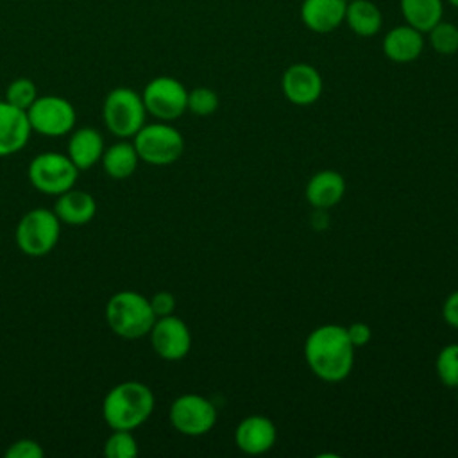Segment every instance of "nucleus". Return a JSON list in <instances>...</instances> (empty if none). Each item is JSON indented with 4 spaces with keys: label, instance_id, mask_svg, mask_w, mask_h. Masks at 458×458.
<instances>
[{
    "label": "nucleus",
    "instance_id": "f257e3e1",
    "mask_svg": "<svg viewBox=\"0 0 458 458\" xmlns=\"http://www.w3.org/2000/svg\"><path fill=\"white\" fill-rule=\"evenodd\" d=\"M354 351L345 327L338 324L315 327L304 342V360L310 370L326 383L344 381L352 372Z\"/></svg>",
    "mask_w": 458,
    "mask_h": 458
},
{
    "label": "nucleus",
    "instance_id": "f03ea898",
    "mask_svg": "<svg viewBox=\"0 0 458 458\" xmlns=\"http://www.w3.org/2000/svg\"><path fill=\"white\" fill-rule=\"evenodd\" d=\"M154 394L141 381L114 385L102 401V417L111 429H136L154 411Z\"/></svg>",
    "mask_w": 458,
    "mask_h": 458
},
{
    "label": "nucleus",
    "instance_id": "7ed1b4c3",
    "mask_svg": "<svg viewBox=\"0 0 458 458\" xmlns=\"http://www.w3.org/2000/svg\"><path fill=\"white\" fill-rule=\"evenodd\" d=\"M106 322L116 336L138 340L148 335L156 322V315L148 297L134 290H122L111 295L106 302Z\"/></svg>",
    "mask_w": 458,
    "mask_h": 458
},
{
    "label": "nucleus",
    "instance_id": "20e7f679",
    "mask_svg": "<svg viewBox=\"0 0 458 458\" xmlns=\"http://www.w3.org/2000/svg\"><path fill=\"white\" fill-rule=\"evenodd\" d=\"M132 145L140 161L166 166L175 163L184 152L182 134L168 122L143 123V127L132 136Z\"/></svg>",
    "mask_w": 458,
    "mask_h": 458
},
{
    "label": "nucleus",
    "instance_id": "39448f33",
    "mask_svg": "<svg viewBox=\"0 0 458 458\" xmlns=\"http://www.w3.org/2000/svg\"><path fill=\"white\" fill-rule=\"evenodd\" d=\"M59 236L61 220L54 213V209L45 208L27 211L14 229V240L18 249L30 258H41L48 254L57 245Z\"/></svg>",
    "mask_w": 458,
    "mask_h": 458
},
{
    "label": "nucleus",
    "instance_id": "423d86ee",
    "mask_svg": "<svg viewBox=\"0 0 458 458\" xmlns=\"http://www.w3.org/2000/svg\"><path fill=\"white\" fill-rule=\"evenodd\" d=\"M145 106L141 95L131 88L111 89L102 104V118L111 134L120 140L132 138L145 123Z\"/></svg>",
    "mask_w": 458,
    "mask_h": 458
},
{
    "label": "nucleus",
    "instance_id": "0eeeda50",
    "mask_svg": "<svg viewBox=\"0 0 458 458\" xmlns=\"http://www.w3.org/2000/svg\"><path fill=\"white\" fill-rule=\"evenodd\" d=\"M30 184L45 195H59L75 186L79 168L66 154L41 152L32 157L27 170Z\"/></svg>",
    "mask_w": 458,
    "mask_h": 458
},
{
    "label": "nucleus",
    "instance_id": "6e6552de",
    "mask_svg": "<svg viewBox=\"0 0 458 458\" xmlns=\"http://www.w3.org/2000/svg\"><path fill=\"white\" fill-rule=\"evenodd\" d=\"M147 114L159 122H174L188 111V89L170 75L150 79L141 93Z\"/></svg>",
    "mask_w": 458,
    "mask_h": 458
},
{
    "label": "nucleus",
    "instance_id": "1a4fd4ad",
    "mask_svg": "<svg viewBox=\"0 0 458 458\" xmlns=\"http://www.w3.org/2000/svg\"><path fill=\"white\" fill-rule=\"evenodd\" d=\"M27 118L32 132L57 138L72 132L77 122L75 107L70 100L57 95L38 97L27 109Z\"/></svg>",
    "mask_w": 458,
    "mask_h": 458
},
{
    "label": "nucleus",
    "instance_id": "9d476101",
    "mask_svg": "<svg viewBox=\"0 0 458 458\" xmlns=\"http://www.w3.org/2000/svg\"><path fill=\"white\" fill-rule=\"evenodd\" d=\"M168 417L181 435L202 437L216 424V408L200 394H182L172 401Z\"/></svg>",
    "mask_w": 458,
    "mask_h": 458
},
{
    "label": "nucleus",
    "instance_id": "9b49d317",
    "mask_svg": "<svg viewBox=\"0 0 458 458\" xmlns=\"http://www.w3.org/2000/svg\"><path fill=\"white\" fill-rule=\"evenodd\" d=\"M148 338L154 352L166 361H179L186 358L191 349L190 327L175 315L156 318Z\"/></svg>",
    "mask_w": 458,
    "mask_h": 458
},
{
    "label": "nucleus",
    "instance_id": "f8f14e48",
    "mask_svg": "<svg viewBox=\"0 0 458 458\" xmlns=\"http://www.w3.org/2000/svg\"><path fill=\"white\" fill-rule=\"evenodd\" d=\"M281 89L293 106H311L322 95V75L308 63H293L283 72Z\"/></svg>",
    "mask_w": 458,
    "mask_h": 458
},
{
    "label": "nucleus",
    "instance_id": "ddd939ff",
    "mask_svg": "<svg viewBox=\"0 0 458 458\" xmlns=\"http://www.w3.org/2000/svg\"><path fill=\"white\" fill-rule=\"evenodd\" d=\"M277 440V428L267 415H249L234 429L236 447L250 456L268 453Z\"/></svg>",
    "mask_w": 458,
    "mask_h": 458
},
{
    "label": "nucleus",
    "instance_id": "4468645a",
    "mask_svg": "<svg viewBox=\"0 0 458 458\" xmlns=\"http://www.w3.org/2000/svg\"><path fill=\"white\" fill-rule=\"evenodd\" d=\"M32 134L27 111L0 100V157L20 152Z\"/></svg>",
    "mask_w": 458,
    "mask_h": 458
},
{
    "label": "nucleus",
    "instance_id": "2eb2a0df",
    "mask_svg": "<svg viewBox=\"0 0 458 458\" xmlns=\"http://www.w3.org/2000/svg\"><path fill=\"white\" fill-rule=\"evenodd\" d=\"M345 9L344 0H302L301 20L310 30L326 34L344 23Z\"/></svg>",
    "mask_w": 458,
    "mask_h": 458
},
{
    "label": "nucleus",
    "instance_id": "dca6fc26",
    "mask_svg": "<svg viewBox=\"0 0 458 458\" xmlns=\"http://www.w3.org/2000/svg\"><path fill=\"white\" fill-rule=\"evenodd\" d=\"M424 50L422 32L411 25H397L390 29L383 38V52L392 63H411L419 59Z\"/></svg>",
    "mask_w": 458,
    "mask_h": 458
},
{
    "label": "nucleus",
    "instance_id": "f3484780",
    "mask_svg": "<svg viewBox=\"0 0 458 458\" xmlns=\"http://www.w3.org/2000/svg\"><path fill=\"white\" fill-rule=\"evenodd\" d=\"M345 193V179L336 170H320L306 182V200L315 209H329L336 206Z\"/></svg>",
    "mask_w": 458,
    "mask_h": 458
},
{
    "label": "nucleus",
    "instance_id": "a211bd4d",
    "mask_svg": "<svg viewBox=\"0 0 458 458\" xmlns=\"http://www.w3.org/2000/svg\"><path fill=\"white\" fill-rule=\"evenodd\" d=\"M104 154V138L95 127H81L70 134L66 156L81 170L95 166Z\"/></svg>",
    "mask_w": 458,
    "mask_h": 458
},
{
    "label": "nucleus",
    "instance_id": "6ab92c4d",
    "mask_svg": "<svg viewBox=\"0 0 458 458\" xmlns=\"http://www.w3.org/2000/svg\"><path fill=\"white\" fill-rule=\"evenodd\" d=\"M54 213L63 224L84 225L93 220L97 213V202L91 193L84 190H66L57 195L54 204Z\"/></svg>",
    "mask_w": 458,
    "mask_h": 458
},
{
    "label": "nucleus",
    "instance_id": "aec40b11",
    "mask_svg": "<svg viewBox=\"0 0 458 458\" xmlns=\"http://www.w3.org/2000/svg\"><path fill=\"white\" fill-rule=\"evenodd\" d=\"M349 29L360 38H372L379 32L383 14L379 7L370 0H354L347 4L345 20Z\"/></svg>",
    "mask_w": 458,
    "mask_h": 458
},
{
    "label": "nucleus",
    "instance_id": "412c9836",
    "mask_svg": "<svg viewBox=\"0 0 458 458\" xmlns=\"http://www.w3.org/2000/svg\"><path fill=\"white\" fill-rule=\"evenodd\" d=\"M100 161H102L104 172L111 179L120 181V179H127L134 174V170L140 163V157H138V152L132 143L120 140V141L109 145L107 148H104Z\"/></svg>",
    "mask_w": 458,
    "mask_h": 458
},
{
    "label": "nucleus",
    "instance_id": "4be33fe9",
    "mask_svg": "<svg viewBox=\"0 0 458 458\" xmlns=\"http://www.w3.org/2000/svg\"><path fill=\"white\" fill-rule=\"evenodd\" d=\"M399 4L404 21L422 34L435 27L444 14L442 0H401Z\"/></svg>",
    "mask_w": 458,
    "mask_h": 458
},
{
    "label": "nucleus",
    "instance_id": "5701e85b",
    "mask_svg": "<svg viewBox=\"0 0 458 458\" xmlns=\"http://www.w3.org/2000/svg\"><path fill=\"white\" fill-rule=\"evenodd\" d=\"M435 370L444 386L458 388V344H447L438 351Z\"/></svg>",
    "mask_w": 458,
    "mask_h": 458
},
{
    "label": "nucleus",
    "instance_id": "b1692460",
    "mask_svg": "<svg viewBox=\"0 0 458 458\" xmlns=\"http://www.w3.org/2000/svg\"><path fill=\"white\" fill-rule=\"evenodd\" d=\"M431 48L442 55H453L458 52V27L449 21H438L428 30Z\"/></svg>",
    "mask_w": 458,
    "mask_h": 458
},
{
    "label": "nucleus",
    "instance_id": "393cba45",
    "mask_svg": "<svg viewBox=\"0 0 458 458\" xmlns=\"http://www.w3.org/2000/svg\"><path fill=\"white\" fill-rule=\"evenodd\" d=\"M104 454L107 458H134L138 454V442L129 429H113L106 438Z\"/></svg>",
    "mask_w": 458,
    "mask_h": 458
},
{
    "label": "nucleus",
    "instance_id": "a878e982",
    "mask_svg": "<svg viewBox=\"0 0 458 458\" xmlns=\"http://www.w3.org/2000/svg\"><path fill=\"white\" fill-rule=\"evenodd\" d=\"M36 98H38L36 84L27 77H18L9 82L4 100H7L9 104H13L18 109L27 111Z\"/></svg>",
    "mask_w": 458,
    "mask_h": 458
},
{
    "label": "nucleus",
    "instance_id": "bb28decb",
    "mask_svg": "<svg viewBox=\"0 0 458 458\" xmlns=\"http://www.w3.org/2000/svg\"><path fill=\"white\" fill-rule=\"evenodd\" d=\"M220 106L216 91L208 86H199L188 91V111L197 116H211Z\"/></svg>",
    "mask_w": 458,
    "mask_h": 458
},
{
    "label": "nucleus",
    "instance_id": "cd10ccee",
    "mask_svg": "<svg viewBox=\"0 0 458 458\" xmlns=\"http://www.w3.org/2000/svg\"><path fill=\"white\" fill-rule=\"evenodd\" d=\"M43 454V447L32 438H20L5 449V458H41Z\"/></svg>",
    "mask_w": 458,
    "mask_h": 458
},
{
    "label": "nucleus",
    "instance_id": "c85d7f7f",
    "mask_svg": "<svg viewBox=\"0 0 458 458\" xmlns=\"http://www.w3.org/2000/svg\"><path fill=\"white\" fill-rule=\"evenodd\" d=\"M148 302H150V308H152L156 318L166 317V315H174L175 306H177L174 293H170V292H166V290L156 292V293L148 299Z\"/></svg>",
    "mask_w": 458,
    "mask_h": 458
},
{
    "label": "nucleus",
    "instance_id": "c756f323",
    "mask_svg": "<svg viewBox=\"0 0 458 458\" xmlns=\"http://www.w3.org/2000/svg\"><path fill=\"white\" fill-rule=\"evenodd\" d=\"M345 331H347V336H349L351 344H352L356 349L365 347V345L370 342V338H372V329H370V326L365 324V322H352V324H349V326L345 327Z\"/></svg>",
    "mask_w": 458,
    "mask_h": 458
},
{
    "label": "nucleus",
    "instance_id": "7c9ffc66",
    "mask_svg": "<svg viewBox=\"0 0 458 458\" xmlns=\"http://www.w3.org/2000/svg\"><path fill=\"white\" fill-rule=\"evenodd\" d=\"M442 317L447 326L458 329V290L451 292L442 304Z\"/></svg>",
    "mask_w": 458,
    "mask_h": 458
},
{
    "label": "nucleus",
    "instance_id": "2f4dec72",
    "mask_svg": "<svg viewBox=\"0 0 458 458\" xmlns=\"http://www.w3.org/2000/svg\"><path fill=\"white\" fill-rule=\"evenodd\" d=\"M447 2H449L453 7H456V9H458V0H447Z\"/></svg>",
    "mask_w": 458,
    "mask_h": 458
},
{
    "label": "nucleus",
    "instance_id": "473e14b6",
    "mask_svg": "<svg viewBox=\"0 0 458 458\" xmlns=\"http://www.w3.org/2000/svg\"><path fill=\"white\" fill-rule=\"evenodd\" d=\"M344 2H345V4H349V2H354V0H344Z\"/></svg>",
    "mask_w": 458,
    "mask_h": 458
},
{
    "label": "nucleus",
    "instance_id": "72a5a7b5",
    "mask_svg": "<svg viewBox=\"0 0 458 458\" xmlns=\"http://www.w3.org/2000/svg\"><path fill=\"white\" fill-rule=\"evenodd\" d=\"M456 401H458V388H456Z\"/></svg>",
    "mask_w": 458,
    "mask_h": 458
}]
</instances>
